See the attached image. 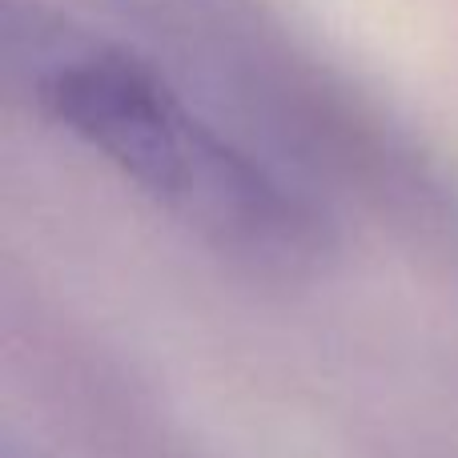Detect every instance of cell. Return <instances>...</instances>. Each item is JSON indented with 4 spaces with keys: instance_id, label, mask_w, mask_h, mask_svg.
Wrapping results in <instances>:
<instances>
[{
    "instance_id": "1",
    "label": "cell",
    "mask_w": 458,
    "mask_h": 458,
    "mask_svg": "<svg viewBox=\"0 0 458 458\" xmlns=\"http://www.w3.org/2000/svg\"><path fill=\"white\" fill-rule=\"evenodd\" d=\"M4 56L53 125L222 258L261 274H310L330 261V217L206 125L133 53L37 4H8Z\"/></svg>"
}]
</instances>
